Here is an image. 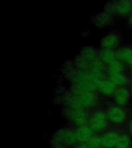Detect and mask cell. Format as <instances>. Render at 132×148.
Returning <instances> with one entry per match:
<instances>
[{"mask_svg":"<svg viewBox=\"0 0 132 148\" xmlns=\"http://www.w3.org/2000/svg\"><path fill=\"white\" fill-rule=\"evenodd\" d=\"M70 76L73 89L84 92H95L97 90V82L88 73L77 69L71 73Z\"/></svg>","mask_w":132,"mask_h":148,"instance_id":"obj_1","label":"cell"},{"mask_svg":"<svg viewBox=\"0 0 132 148\" xmlns=\"http://www.w3.org/2000/svg\"><path fill=\"white\" fill-rule=\"evenodd\" d=\"M77 141L75 132L68 130H61L54 135L53 139V144L71 146L74 145Z\"/></svg>","mask_w":132,"mask_h":148,"instance_id":"obj_2","label":"cell"},{"mask_svg":"<svg viewBox=\"0 0 132 148\" xmlns=\"http://www.w3.org/2000/svg\"><path fill=\"white\" fill-rule=\"evenodd\" d=\"M72 94L85 109L93 108L97 103L95 92H84L72 89Z\"/></svg>","mask_w":132,"mask_h":148,"instance_id":"obj_3","label":"cell"},{"mask_svg":"<svg viewBox=\"0 0 132 148\" xmlns=\"http://www.w3.org/2000/svg\"><path fill=\"white\" fill-rule=\"evenodd\" d=\"M89 126L93 131H101L104 130L107 125V116L101 111H96L89 119Z\"/></svg>","mask_w":132,"mask_h":148,"instance_id":"obj_4","label":"cell"},{"mask_svg":"<svg viewBox=\"0 0 132 148\" xmlns=\"http://www.w3.org/2000/svg\"><path fill=\"white\" fill-rule=\"evenodd\" d=\"M66 112V117L71 123L79 127L87 125L89 121L86 111H79L68 109Z\"/></svg>","mask_w":132,"mask_h":148,"instance_id":"obj_5","label":"cell"},{"mask_svg":"<svg viewBox=\"0 0 132 148\" xmlns=\"http://www.w3.org/2000/svg\"><path fill=\"white\" fill-rule=\"evenodd\" d=\"M132 12V2L130 1H118L107 7L106 12L111 14L116 13L120 16H126Z\"/></svg>","mask_w":132,"mask_h":148,"instance_id":"obj_6","label":"cell"},{"mask_svg":"<svg viewBox=\"0 0 132 148\" xmlns=\"http://www.w3.org/2000/svg\"><path fill=\"white\" fill-rule=\"evenodd\" d=\"M107 118L111 122L115 123H120L125 120L126 114L125 111L120 107L113 106L109 109L107 113Z\"/></svg>","mask_w":132,"mask_h":148,"instance_id":"obj_7","label":"cell"},{"mask_svg":"<svg viewBox=\"0 0 132 148\" xmlns=\"http://www.w3.org/2000/svg\"><path fill=\"white\" fill-rule=\"evenodd\" d=\"M97 90L103 95L111 96L114 95L117 90V86L109 79H104L98 82L97 84Z\"/></svg>","mask_w":132,"mask_h":148,"instance_id":"obj_8","label":"cell"},{"mask_svg":"<svg viewBox=\"0 0 132 148\" xmlns=\"http://www.w3.org/2000/svg\"><path fill=\"white\" fill-rule=\"evenodd\" d=\"M119 37L115 34L111 33L107 35L101 41V46L102 49L113 50L116 49L119 44Z\"/></svg>","mask_w":132,"mask_h":148,"instance_id":"obj_9","label":"cell"},{"mask_svg":"<svg viewBox=\"0 0 132 148\" xmlns=\"http://www.w3.org/2000/svg\"><path fill=\"white\" fill-rule=\"evenodd\" d=\"M75 133L77 140L79 143H86L93 136V131L89 125L78 127Z\"/></svg>","mask_w":132,"mask_h":148,"instance_id":"obj_10","label":"cell"},{"mask_svg":"<svg viewBox=\"0 0 132 148\" xmlns=\"http://www.w3.org/2000/svg\"><path fill=\"white\" fill-rule=\"evenodd\" d=\"M99 58L105 65L111 64L116 60H118L117 53L113 50L102 49L99 52Z\"/></svg>","mask_w":132,"mask_h":148,"instance_id":"obj_11","label":"cell"},{"mask_svg":"<svg viewBox=\"0 0 132 148\" xmlns=\"http://www.w3.org/2000/svg\"><path fill=\"white\" fill-rule=\"evenodd\" d=\"M129 92L125 88H120L117 89L114 94V99L119 106L125 105L129 101Z\"/></svg>","mask_w":132,"mask_h":148,"instance_id":"obj_12","label":"cell"},{"mask_svg":"<svg viewBox=\"0 0 132 148\" xmlns=\"http://www.w3.org/2000/svg\"><path fill=\"white\" fill-rule=\"evenodd\" d=\"M120 135L117 133L110 132L107 133L102 137V146L106 148L116 147Z\"/></svg>","mask_w":132,"mask_h":148,"instance_id":"obj_13","label":"cell"},{"mask_svg":"<svg viewBox=\"0 0 132 148\" xmlns=\"http://www.w3.org/2000/svg\"><path fill=\"white\" fill-rule=\"evenodd\" d=\"M80 57L89 62H93L99 59V52L91 47H86L81 51Z\"/></svg>","mask_w":132,"mask_h":148,"instance_id":"obj_14","label":"cell"},{"mask_svg":"<svg viewBox=\"0 0 132 148\" xmlns=\"http://www.w3.org/2000/svg\"><path fill=\"white\" fill-rule=\"evenodd\" d=\"M119 60L130 65L132 68V49L124 48L116 52Z\"/></svg>","mask_w":132,"mask_h":148,"instance_id":"obj_15","label":"cell"},{"mask_svg":"<svg viewBox=\"0 0 132 148\" xmlns=\"http://www.w3.org/2000/svg\"><path fill=\"white\" fill-rule=\"evenodd\" d=\"M123 70L124 66L122 62L120 60H117L108 65L107 73L109 76L113 75L123 73Z\"/></svg>","mask_w":132,"mask_h":148,"instance_id":"obj_16","label":"cell"},{"mask_svg":"<svg viewBox=\"0 0 132 148\" xmlns=\"http://www.w3.org/2000/svg\"><path fill=\"white\" fill-rule=\"evenodd\" d=\"M111 20V14L106 12L99 14L97 16H95L94 21L97 25L99 26H104L109 24Z\"/></svg>","mask_w":132,"mask_h":148,"instance_id":"obj_17","label":"cell"},{"mask_svg":"<svg viewBox=\"0 0 132 148\" xmlns=\"http://www.w3.org/2000/svg\"><path fill=\"white\" fill-rule=\"evenodd\" d=\"M109 77V80L114 83L116 86H122L128 83V79L123 73L113 75Z\"/></svg>","mask_w":132,"mask_h":148,"instance_id":"obj_18","label":"cell"},{"mask_svg":"<svg viewBox=\"0 0 132 148\" xmlns=\"http://www.w3.org/2000/svg\"><path fill=\"white\" fill-rule=\"evenodd\" d=\"M86 143L89 148H99L102 145V137L93 136Z\"/></svg>","mask_w":132,"mask_h":148,"instance_id":"obj_19","label":"cell"},{"mask_svg":"<svg viewBox=\"0 0 132 148\" xmlns=\"http://www.w3.org/2000/svg\"><path fill=\"white\" fill-rule=\"evenodd\" d=\"M130 143V138L128 136L125 135H121L119 137L116 147L117 148H127Z\"/></svg>","mask_w":132,"mask_h":148,"instance_id":"obj_20","label":"cell"},{"mask_svg":"<svg viewBox=\"0 0 132 148\" xmlns=\"http://www.w3.org/2000/svg\"><path fill=\"white\" fill-rule=\"evenodd\" d=\"M74 148H89L86 143H79L75 146Z\"/></svg>","mask_w":132,"mask_h":148,"instance_id":"obj_21","label":"cell"},{"mask_svg":"<svg viewBox=\"0 0 132 148\" xmlns=\"http://www.w3.org/2000/svg\"><path fill=\"white\" fill-rule=\"evenodd\" d=\"M53 148H65V146L57 144H53Z\"/></svg>","mask_w":132,"mask_h":148,"instance_id":"obj_22","label":"cell"},{"mask_svg":"<svg viewBox=\"0 0 132 148\" xmlns=\"http://www.w3.org/2000/svg\"><path fill=\"white\" fill-rule=\"evenodd\" d=\"M130 131L132 135V120L131 121V122L130 124Z\"/></svg>","mask_w":132,"mask_h":148,"instance_id":"obj_23","label":"cell"},{"mask_svg":"<svg viewBox=\"0 0 132 148\" xmlns=\"http://www.w3.org/2000/svg\"><path fill=\"white\" fill-rule=\"evenodd\" d=\"M129 24H130V25L132 26V15L130 16V18H129Z\"/></svg>","mask_w":132,"mask_h":148,"instance_id":"obj_24","label":"cell"},{"mask_svg":"<svg viewBox=\"0 0 132 148\" xmlns=\"http://www.w3.org/2000/svg\"></svg>","mask_w":132,"mask_h":148,"instance_id":"obj_25","label":"cell"}]
</instances>
